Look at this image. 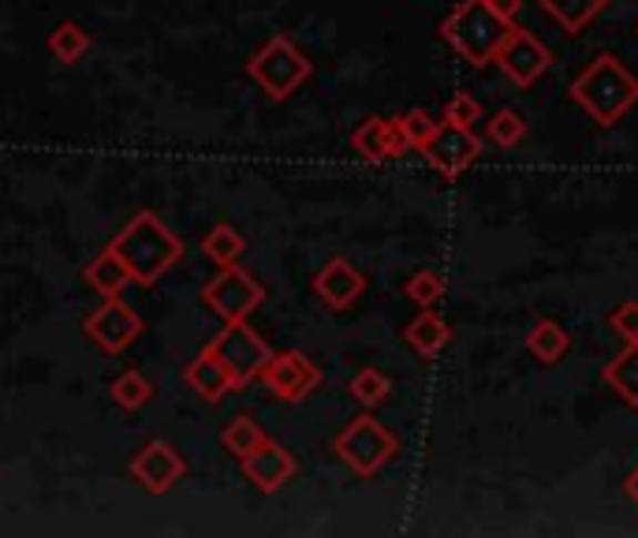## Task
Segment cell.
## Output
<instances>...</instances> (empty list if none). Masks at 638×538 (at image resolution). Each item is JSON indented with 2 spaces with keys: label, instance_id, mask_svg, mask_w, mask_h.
<instances>
[{
  "label": "cell",
  "instance_id": "1",
  "mask_svg": "<svg viewBox=\"0 0 638 538\" xmlns=\"http://www.w3.org/2000/svg\"><path fill=\"white\" fill-rule=\"evenodd\" d=\"M571 101L598 128H612L638 105V79L612 53H598L571 83Z\"/></svg>",
  "mask_w": 638,
  "mask_h": 538
},
{
  "label": "cell",
  "instance_id": "2",
  "mask_svg": "<svg viewBox=\"0 0 638 538\" xmlns=\"http://www.w3.org/2000/svg\"><path fill=\"white\" fill-rule=\"evenodd\" d=\"M109 251L123 262V270H128V277L135 284H153L161 273H169L183 258V243L150 210L135 213L131 225L109 243Z\"/></svg>",
  "mask_w": 638,
  "mask_h": 538
},
{
  "label": "cell",
  "instance_id": "3",
  "mask_svg": "<svg viewBox=\"0 0 638 538\" xmlns=\"http://www.w3.org/2000/svg\"><path fill=\"white\" fill-rule=\"evenodd\" d=\"M508 30L512 23L493 12L489 0H463V4L452 8L445 23H440V38H445L470 68H486L493 64V57H497Z\"/></svg>",
  "mask_w": 638,
  "mask_h": 538
},
{
  "label": "cell",
  "instance_id": "4",
  "mask_svg": "<svg viewBox=\"0 0 638 538\" xmlns=\"http://www.w3.org/2000/svg\"><path fill=\"white\" fill-rule=\"evenodd\" d=\"M333 449L358 479H369V475H377L399 453V441L385 423L374 419V415H358V419H352L336 434Z\"/></svg>",
  "mask_w": 638,
  "mask_h": 538
},
{
  "label": "cell",
  "instance_id": "5",
  "mask_svg": "<svg viewBox=\"0 0 638 538\" xmlns=\"http://www.w3.org/2000/svg\"><path fill=\"white\" fill-rule=\"evenodd\" d=\"M314 64L306 60V53L292 45V38L273 34L259 53L251 57V79L259 83L273 101H287L311 79Z\"/></svg>",
  "mask_w": 638,
  "mask_h": 538
},
{
  "label": "cell",
  "instance_id": "6",
  "mask_svg": "<svg viewBox=\"0 0 638 538\" xmlns=\"http://www.w3.org/2000/svg\"><path fill=\"white\" fill-rule=\"evenodd\" d=\"M210 352L217 355V359L224 363V370L232 374L235 389L259 378V374L265 370V363H270V355H273L270 344H265L259 333L246 326V318L243 322H229V329H224L221 337L210 344Z\"/></svg>",
  "mask_w": 638,
  "mask_h": 538
},
{
  "label": "cell",
  "instance_id": "7",
  "mask_svg": "<svg viewBox=\"0 0 638 538\" xmlns=\"http://www.w3.org/2000/svg\"><path fill=\"white\" fill-rule=\"evenodd\" d=\"M202 300L210 303V311H217L224 322H243L246 314L262 307L265 284L232 262V266H224V273H217V277L205 284Z\"/></svg>",
  "mask_w": 638,
  "mask_h": 538
},
{
  "label": "cell",
  "instance_id": "8",
  "mask_svg": "<svg viewBox=\"0 0 638 538\" xmlns=\"http://www.w3.org/2000/svg\"><path fill=\"white\" fill-rule=\"evenodd\" d=\"M493 64H500V71L516 87H534L545 71H549L553 53L538 42V34H530V30L512 23V30L504 34V42L497 49V57H493Z\"/></svg>",
  "mask_w": 638,
  "mask_h": 538
},
{
  "label": "cell",
  "instance_id": "9",
  "mask_svg": "<svg viewBox=\"0 0 638 538\" xmlns=\"http://www.w3.org/2000/svg\"><path fill=\"white\" fill-rule=\"evenodd\" d=\"M422 154H426V161L445 180H459L463 172H467L478 161L482 139L475 135V128H459V124H448V120H440L437 131H434V139L422 146Z\"/></svg>",
  "mask_w": 638,
  "mask_h": 538
},
{
  "label": "cell",
  "instance_id": "10",
  "mask_svg": "<svg viewBox=\"0 0 638 538\" xmlns=\"http://www.w3.org/2000/svg\"><path fill=\"white\" fill-rule=\"evenodd\" d=\"M259 378L270 385V393H276L281 400L300 404L322 385V370H317L303 352H273Z\"/></svg>",
  "mask_w": 638,
  "mask_h": 538
},
{
  "label": "cell",
  "instance_id": "11",
  "mask_svg": "<svg viewBox=\"0 0 638 538\" xmlns=\"http://www.w3.org/2000/svg\"><path fill=\"white\" fill-rule=\"evenodd\" d=\"M82 329H87L90 341H98L109 355H117L139 341L142 322H139V314L131 311L128 303H120V296H117V300L101 303V307L82 322Z\"/></svg>",
  "mask_w": 638,
  "mask_h": 538
},
{
  "label": "cell",
  "instance_id": "12",
  "mask_svg": "<svg viewBox=\"0 0 638 538\" xmlns=\"http://www.w3.org/2000/svg\"><path fill=\"white\" fill-rule=\"evenodd\" d=\"M131 475L142 490L150 494H169L183 475H188V464L183 456L172 449L169 441H150L146 449H139V456L131 460Z\"/></svg>",
  "mask_w": 638,
  "mask_h": 538
},
{
  "label": "cell",
  "instance_id": "13",
  "mask_svg": "<svg viewBox=\"0 0 638 538\" xmlns=\"http://www.w3.org/2000/svg\"><path fill=\"white\" fill-rule=\"evenodd\" d=\"M243 471L246 479L259 486L262 494H276L281 486L292 479L295 471H300V464H295V456L284 449V445H276L265 438L259 449L243 456Z\"/></svg>",
  "mask_w": 638,
  "mask_h": 538
},
{
  "label": "cell",
  "instance_id": "14",
  "mask_svg": "<svg viewBox=\"0 0 638 538\" xmlns=\"http://www.w3.org/2000/svg\"><path fill=\"white\" fill-rule=\"evenodd\" d=\"M352 146H355V154L366 158V161H393V158H404L411 150L404 131H399V124H396V116L393 120L388 116L363 120L358 131L352 135Z\"/></svg>",
  "mask_w": 638,
  "mask_h": 538
},
{
  "label": "cell",
  "instance_id": "15",
  "mask_svg": "<svg viewBox=\"0 0 638 538\" xmlns=\"http://www.w3.org/2000/svg\"><path fill=\"white\" fill-rule=\"evenodd\" d=\"M314 292L317 300L328 303L333 311H347L366 292V277L347 258H333L325 262L322 273L314 277Z\"/></svg>",
  "mask_w": 638,
  "mask_h": 538
},
{
  "label": "cell",
  "instance_id": "16",
  "mask_svg": "<svg viewBox=\"0 0 638 538\" xmlns=\"http://www.w3.org/2000/svg\"><path fill=\"white\" fill-rule=\"evenodd\" d=\"M188 385H191L194 393H199L202 400H210V404H217L224 393L235 389L232 374L224 370V363L210 348H205L202 355H194V363L188 367Z\"/></svg>",
  "mask_w": 638,
  "mask_h": 538
},
{
  "label": "cell",
  "instance_id": "17",
  "mask_svg": "<svg viewBox=\"0 0 638 538\" xmlns=\"http://www.w3.org/2000/svg\"><path fill=\"white\" fill-rule=\"evenodd\" d=\"M404 341L415 348L418 355H426V359H434V355H440L448 348V341H452V329H448V322L440 318V314L434 307H422V314L415 322H407V329H404Z\"/></svg>",
  "mask_w": 638,
  "mask_h": 538
},
{
  "label": "cell",
  "instance_id": "18",
  "mask_svg": "<svg viewBox=\"0 0 638 538\" xmlns=\"http://www.w3.org/2000/svg\"><path fill=\"white\" fill-rule=\"evenodd\" d=\"M541 12L557 23L564 34H583L612 0H538Z\"/></svg>",
  "mask_w": 638,
  "mask_h": 538
},
{
  "label": "cell",
  "instance_id": "19",
  "mask_svg": "<svg viewBox=\"0 0 638 538\" xmlns=\"http://www.w3.org/2000/svg\"><path fill=\"white\" fill-rule=\"evenodd\" d=\"M571 348V333L560 326L557 318H538L527 333V352L541 367H557V363L568 355Z\"/></svg>",
  "mask_w": 638,
  "mask_h": 538
},
{
  "label": "cell",
  "instance_id": "20",
  "mask_svg": "<svg viewBox=\"0 0 638 538\" xmlns=\"http://www.w3.org/2000/svg\"><path fill=\"white\" fill-rule=\"evenodd\" d=\"M601 378L612 385V393H620L624 404L638 408V341L624 344V352L612 355V363H605Z\"/></svg>",
  "mask_w": 638,
  "mask_h": 538
},
{
  "label": "cell",
  "instance_id": "21",
  "mask_svg": "<svg viewBox=\"0 0 638 538\" xmlns=\"http://www.w3.org/2000/svg\"><path fill=\"white\" fill-rule=\"evenodd\" d=\"M87 281L94 284V288H98L105 300H117L120 292L128 288L131 277H128V270H123V262L105 247V251H101V255L87 266Z\"/></svg>",
  "mask_w": 638,
  "mask_h": 538
},
{
  "label": "cell",
  "instance_id": "22",
  "mask_svg": "<svg viewBox=\"0 0 638 538\" xmlns=\"http://www.w3.org/2000/svg\"><path fill=\"white\" fill-rule=\"evenodd\" d=\"M262 441H265V434H262V426L251 419V415H235V419L224 426V434H221V445L235 456V460H243L246 453H254Z\"/></svg>",
  "mask_w": 638,
  "mask_h": 538
},
{
  "label": "cell",
  "instance_id": "23",
  "mask_svg": "<svg viewBox=\"0 0 638 538\" xmlns=\"http://www.w3.org/2000/svg\"><path fill=\"white\" fill-rule=\"evenodd\" d=\"M243 247H246V243H243V236L232 225L210 229V236L202 240V255L210 258V262H217V266H232V262H240Z\"/></svg>",
  "mask_w": 638,
  "mask_h": 538
},
{
  "label": "cell",
  "instance_id": "24",
  "mask_svg": "<svg viewBox=\"0 0 638 538\" xmlns=\"http://www.w3.org/2000/svg\"><path fill=\"white\" fill-rule=\"evenodd\" d=\"M87 49H90V34L79 23H71V19L53 27V34H49V53H53L60 64H75Z\"/></svg>",
  "mask_w": 638,
  "mask_h": 538
},
{
  "label": "cell",
  "instance_id": "25",
  "mask_svg": "<svg viewBox=\"0 0 638 538\" xmlns=\"http://www.w3.org/2000/svg\"><path fill=\"white\" fill-rule=\"evenodd\" d=\"M347 389H352V397L363 404V408H377V404L388 400V393H393V382H388L377 367H363L352 378Z\"/></svg>",
  "mask_w": 638,
  "mask_h": 538
},
{
  "label": "cell",
  "instance_id": "26",
  "mask_svg": "<svg viewBox=\"0 0 638 538\" xmlns=\"http://www.w3.org/2000/svg\"><path fill=\"white\" fill-rule=\"evenodd\" d=\"M523 135H527V120H523L516 109H500V113H493V120L486 124V139L500 150L519 146Z\"/></svg>",
  "mask_w": 638,
  "mask_h": 538
},
{
  "label": "cell",
  "instance_id": "27",
  "mask_svg": "<svg viewBox=\"0 0 638 538\" xmlns=\"http://www.w3.org/2000/svg\"><path fill=\"white\" fill-rule=\"evenodd\" d=\"M150 397H153V385L142 378L139 370H128L112 382V400H117L123 412H139L142 404H150Z\"/></svg>",
  "mask_w": 638,
  "mask_h": 538
},
{
  "label": "cell",
  "instance_id": "28",
  "mask_svg": "<svg viewBox=\"0 0 638 538\" xmlns=\"http://www.w3.org/2000/svg\"><path fill=\"white\" fill-rule=\"evenodd\" d=\"M404 296L418 307H437L440 296H445V281H440L437 270H418L411 273L407 284H404Z\"/></svg>",
  "mask_w": 638,
  "mask_h": 538
},
{
  "label": "cell",
  "instance_id": "29",
  "mask_svg": "<svg viewBox=\"0 0 638 538\" xmlns=\"http://www.w3.org/2000/svg\"><path fill=\"white\" fill-rule=\"evenodd\" d=\"M396 124H399V131H404V139H407L411 150H422L429 139H434V131H437L434 116H429L426 109H411V113L396 116Z\"/></svg>",
  "mask_w": 638,
  "mask_h": 538
},
{
  "label": "cell",
  "instance_id": "30",
  "mask_svg": "<svg viewBox=\"0 0 638 538\" xmlns=\"http://www.w3.org/2000/svg\"><path fill=\"white\" fill-rule=\"evenodd\" d=\"M486 116V105L475 98V94H456L445 105V120L448 124H459V128H475L478 120Z\"/></svg>",
  "mask_w": 638,
  "mask_h": 538
},
{
  "label": "cell",
  "instance_id": "31",
  "mask_svg": "<svg viewBox=\"0 0 638 538\" xmlns=\"http://www.w3.org/2000/svg\"><path fill=\"white\" fill-rule=\"evenodd\" d=\"M609 329L620 333L624 344L638 341V300H624L620 307L609 314Z\"/></svg>",
  "mask_w": 638,
  "mask_h": 538
},
{
  "label": "cell",
  "instance_id": "32",
  "mask_svg": "<svg viewBox=\"0 0 638 538\" xmlns=\"http://www.w3.org/2000/svg\"><path fill=\"white\" fill-rule=\"evenodd\" d=\"M489 4H493V12H497V16H504V19H508V23H516L523 0H489Z\"/></svg>",
  "mask_w": 638,
  "mask_h": 538
},
{
  "label": "cell",
  "instance_id": "33",
  "mask_svg": "<svg viewBox=\"0 0 638 538\" xmlns=\"http://www.w3.org/2000/svg\"><path fill=\"white\" fill-rule=\"evenodd\" d=\"M624 494L638 505V464L631 468V475H627V479H624Z\"/></svg>",
  "mask_w": 638,
  "mask_h": 538
}]
</instances>
